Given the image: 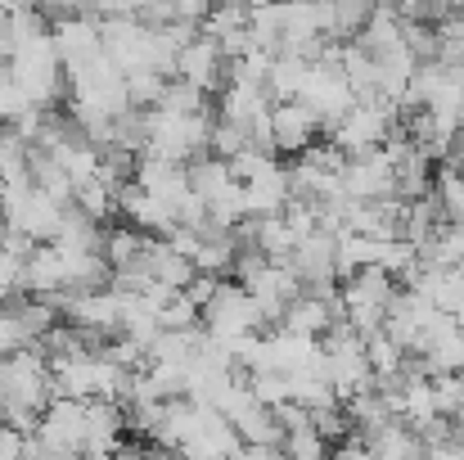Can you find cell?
<instances>
[{
    "label": "cell",
    "mask_w": 464,
    "mask_h": 460,
    "mask_svg": "<svg viewBox=\"0 0 464 460\" xmlns=\"http://www.w3.org/2000/svg\"><path fill=\"white\" fill-rule=\"evenodd\" d=\"M248 145H253V136H248L244 127H235V122H226V118H217V122H212V153H217V158H226V162H230L235 153H244Z\"/></svg>",
    "instance_id": "19"
},
{
    "label": "cell",
    "mask_w": 464,
    "mask_h": 460,
    "mask_svg": "<svg viewBox=\"0 0 464 460\" xmlns=\"http://www.w3.org/2000/svg\"><path fill=\"white\" fill-rule=\"evenodd\" d=\"M217 0H167V14L171 23H189V27H203V18L212 14Z\"/></svg>",
    "instance_id": "20"
},
{
    "label": "cell",
    "mask_w": 464,
    "mask_h": 460,
    "mask_svg": "<svg viewBox=\"0 0 464 460\" xmlns=\"http://www.w3.org/2000/svg\"><path fill=\"white\" fill-rule=\"evenodd\" d=\"M338 185L352 203H374V199H397V167L383 150L347 158L338 171Z\"/></svg>",
    "instance_id": "6"
},
{
    "label": "cell",
    "mask_w": 464,
    "mask_h": 460,
    "mask_svg": "<svg viewBox=\"0 0 464 460\" xmlns=\"http://www.w3.org/2000/svg\"><path fill=\"white\" fill-rule=\"evenodd\" d=\"M176 77H180V82H189V86H198V91L208 95V91L226 86V77H230V59H226V50H221L212 36H203V32H198V36L180 50Z\"/></svg>",
    "instance_id": "11"
},
{
    "label": "cell",
    "mask_w": 464,
    "mask_h": 460,
    "mask_svg": "<svg viewBox=\"0 0 464 460\" xmlns=\"http://www.w3.org/2000/svg\"><path fill=\"white\" fill-rule=\"evenodd\" d=\"M365 352H370V370H374V379H401L406 375V347L388 334V329H374V334H365Z\"/></svg>",
    "instance_id": "15"
},
{
    "label": "cell",
    "mask_w": 464,
    "mask_h": 460,
    "mask_svg": "<svg viewBox=\"0 0 464 460\" xmlns=\"http://www.w3.org/2000/svg\"><path fill=\"white\" fill-rule=\"evenodd\" d=\"M9 73H14V82L23 86V95H27L36 109H50V104L63 95V86H68V68H63V59H59L54 32H41V36L14 45Z\"/></svg>",
    "instance_id": "1"
},
{
    "label": "cell",
    "mask_w": 464,
    "mask_h": 460,
    "mask_svg": "<svg viewBox=\"0 0 464 460\" xmlns=\"http://www.w3.org/2000/svg\"><path fill=\"white\" fill-rule=\"evenodd\" d=\"M329 460H379V456H374V447H370V438H365V434H347V438H338V443H334Z\"/></svg>",
    "instance_id": "21"
},
{
    "label": "cell",
    "mask_w": 464,
    "mask_h": 460,
    "mask_svg": "<svg viewBox=\"0 0 464 460\" xmlns=\"http://www.w3.org/2000/svg\"><path fill=\"white\" fill-rule=\"evenodd\" d=\"M154 460H189V456H180V452H167V456H154Z\"/></svg>",
    "instance_id": "23"
},
{
    "label": "cell",
    "mask_w": 464,
    "mask_h": 460,
    "mask_svg": "<svg viewBox=\"0 0 464 460\" xmlns=\"http://www.w3.org/2000/svg\"><path fill=\"white\" fill-rule=\"evenodd\" d=\"M285 456L289 460H329V452H334V443L315 429V420H311L307 429H294V434H285Z\"/></svg>",
    "instance_id": "17"
},
{
    "label": "cell",
    "mask_w": 464,
    "mask_h": 460,
    "mask_svg": "<svg viewBox=\"0 0 464 460\" xmlns=\"http://www.w3.org/2000/svg\"><path fill=\"white\" fill-rule=\"evenodd\" d=\"M397 109L392 104H356L347 118H338L334 127H329V145L334 150H343L347 158H361V153H374L383 150L392 136H397Z\"/></svg>",
    "instance_id": "3"
},
{
    "label": "cell",
    "mask_w": 464,
    "mask_h": 460,
    "mask_svg": "<svg viewBox=\"0 0 464 460\" xmlns=\"http://www.w3.org/2000/svg\"><path fill=\"white\" fill-rule=\"evenodd\" d=\"M307 73H311V59H303V54H271L266 95H271L276 104H285V100H298V95H303V82H307Z\"/></svg>",
    "instance_id": "14"
},
{
    "label": "cell",
    "mask_w": 464,
    "mask_h": 460,
    "mask_svg": "<svg viewBox=\"0 0 464 460\" xmlns=\"http://www.w3.org/2000/svg\"><path fill=\"white\" fill-rule=\"evenodd\" d=\"M50 32H54V45H59V59H63L68 73H77V68H86V64H95L104 54V27H100V18L68 14Z\"/></svg>",
    "instance_id": "9"
},
{
    "label": "cell",
    "mask_w": 464,
    "mask_h": 460,
    "mask_svg": "<svg viewBox=\"0 0 464 460\" xmlns=\"http://www.w3.org/2000/svg\"><path fill=\"white\" fill-rule=\"evenodd\" d=\"M86 406H91V402L54 397V402L41 411L36 443H41L45 452H77V456H82V443H86Z\"/></svg>",
    "instance_id": "8"
},
{
    "label": "cell",
    "mask_w": 464,
    "mask_h": 460,
    "mask_svg": "<svg viewBox=\"0 0 464 460\" xmlns=\"http://www.w3.org/2000/svg\"><path fill=\"white\" fill-rule=\"evenodd\" d=\"M235 460H289L285 456V447H262V443H244Z\"/></svg>",
    "instance_id": "22"
},
{
    "label": "cell",
    "mask_w": 464,
    "mask_h": 460,
    "mask_svg": "<svg viewBox=\"0 0 464 460\" xmlns=\"http://www.w3.org/2000/svg\"><path fill=\"white\" fill-rule=\"evenodd\" d=\"M158 109H167V113H208V95L198 86L171 77L167 91H162V100H158Z\"/></svg>",
    "instance_id": "18"
},
{
    "label": "cell",
    "mask_w": 464,
    "mask_h": 460,
    "mask_svg": "<svg viewBox=\"0 0 464 460\" xmlns=\"http://www.w3.org/2000/svg\"><path fill=\"white\" fill-rule=\"evenodd\" d=\"M244 447V438L235 434V425L217 411V406H198L194 425L180 443V456L189 460H235V452Z\"/></svg>",
    "instance_id": "7"
},
{
    "label": "cell",
    "mask_w": 464,
    "mask_h": 460,
    "mask_svg": "<svg viewBox=\"0 0 464 460\" xmlns=\"http://www.w3.org/2000/svg\"><path fill=\"white\" fill-rule=\"evenodd\" d=\"M266 325V316H262V307L257 299L235 280V285H221L217 294H212V303L203 307V329L217 338V343H235V338H244V334H257Z\"/></svg>",
    "instance_id": "4"
},
{
    "label": "cell",
    "mask_w": 464,
    "mask_h": 460,
    "mask_svg": "<svg viewBox=\"0 0 464 460\" xmlns=\"http://www.w3.org/2000/svg\"><path fill=\"white\" fill-rule=\"evenodd\" d=\"M298 100L324 122V132H329L338 118H347V113L356 109V91H352V82L343 77V68H334V64H311Z\"/></svg>",
    "instance_id": "5"
},
{
    "label": "cell",
    "mask_w": 464,
    "mask_h": 460,
    "mask_svg": "<svg viewBox=\"0 0 464 460\" xmlns=\"http://www.w3.org/2000/svg\"><path fill=\"white\" fill-rule=\"evenodd\" d=\"M320 132H324V122L303 100H285V104L271 109V145H276V153H298L303 158L320 141Z\"/></svg>",
    "instance_id": "10"
},
{
    "label": "cell",
    "mask_w": 464,
    "mask_h": 460,
    "mask_svg": "<svg viewBox=\"0 0 464 460\" xmlns=\"http://www.w3.org/2000/svg\"><path fill=\"white\" fill-rule=\"evenodd\" d=\"M289 203H294V171L280 167L276 158L253 181H244V208H248V217H276Z\"/></svg>",
    "instance_id": "12"
},
{
    "label": "cell",
    "mask_w": 464,
    "mask_h": 460,
    "mask_svg": "<svg viewBox=\"0 0 464 460\" xmlns=\"http://www.w3.org/2000/svg\"><path fill=\"white\" fill-rule=\"evenodd\" d=\"M374 5H379V0H315V14H320V32H324V41H334V45H352V41H361V32H365Z\"/></svg>",
    "instance_id": "13"
},
{
    "label": "cell",
    "mask_w": 464,
    "mask_h": 460,
    "mask_svg": "<svg viewBox=\"0 0 464 460\" xmlns=\"http://www.w3.org/2000/svg\"><path fill=\"white\" fill-rule=\"evenodd\" d=\"M433 199H438V208H442L447 226H464V171L460 167H447V171L438 176Z\"/></svg>",
    "instance_id": "16"
},
{
    "label": "cell",
    "mask_w": 464,
    "mask_h": 460,
    "mask_svg": "<svg viewBox=\"0 0 464 460\" xmlns=\"http://www.w3.org/2000/svg\"><path fill=\"white\" fill-rule=\"evenodd\" d=\"M392 299H397V280H392L383 267H365V271L347 276L343 289H338L343 320H347L356 334H374V329H383Z\"/></svg>",
    "instance_id": "2"
}]
</instances>
